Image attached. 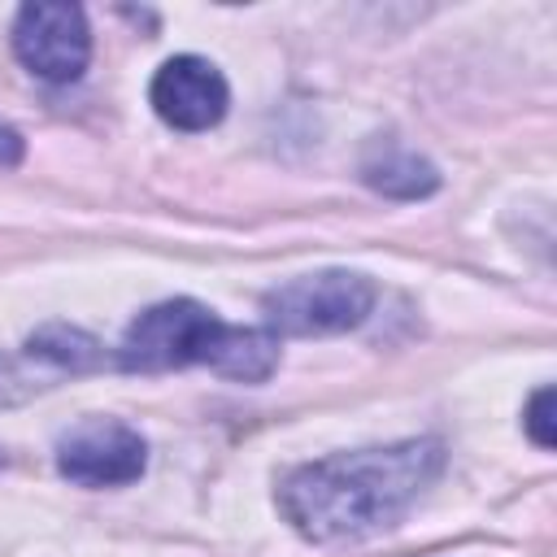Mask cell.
<instances>
[{"mask_svg": "<svg viewBox=\"0 0 557 557\" xmlns=\"http://www.w3.org/2000/svg\"><path fill=\"white\" fill-rule=\"evenodd\" d=\"M148 466V444L117 418H83L57 440V470L78 487H122Z\"/></svg>", "mask_w": 557, "mask_h": 557, "instance_id": "obj_4", "label": "cell"}, {"mask_svg": "<svg viewBox=\"0 0 557 557\" xmlns=\"http://www.w3.org/2000/svg\"><path fill=\"white\" fill-rule=\"evenodd\" d=\"M374 283L357 270H318L265 292V326L274 335H339L370 318Z\"/></svg>", "mask_w": 557, "mask_h": 557, "instance_id": "obj_3", "label": "cell"}, {"mask_svg": "<svg viewBox=\"0 0 557 557\" xmlns=\"http://www.w3.org/2000/svg\"><path fill=\"white\" fill-rule=\"evenodd\" d=\"M148 100L157 109V117L174 131H209L226 117L231 104V87L222 78V70L205 57H170L148 87Z\"/></svg>", "mask_w": 557, "mask_h": 557, "instance_id": "obj_6", "label": "cell"}, {"mask_svg": "<svg viewBox=\"0 0 557 557\" xmlns=\"http://www.w3.org/2000/svg\"><path fill=\"white\" fill-rule=\"evenodd\" d=\"M0 466H4V453H0Z\"/></svg>", "mask_w": 557, "mask_h": 557, "instance_id": "obj_12", "label": "cell"}, {"mask_svg": "<svg viewBox=\"0 0 557 557\" xmlns=\"http://www.w3.org/2000/svg\"><path fill=\"white\" fill-rule=\"evenodd\" d=\"M35 387H48V379L26 357H0V405H13Z\"/></svg>", "mask_w": 557, "mask_h": 557, "instance_id": "obj_9", "label": "cell"}, {"mask_svg": "<svg viewBox=\"0 0 557 557\" xmlns=\"http://www.w3.org/2000/svg\"><path fill=\"white\" fill-rule=\"evenodd\" d=\"M13 52L30 74L74 83L91 61L87 13L78 4H22L13 22Z\"/></svg>", "mask_w": 557, "mask_h": 557, "instance_id": "obj_5", "label": "cell"}, {"mask_svg": "<svg viewBox=\"0 0 557 557\" xmlns=\"http://www.w3.org/2000/svg\"><path fill=\"white\" fill-rule=\"evenodd\" d=\"M117 366L131 374H161L183 366H209L235 383H261L278 366V335L270 326H231L200 300H161L144 309L122 344Z\"/></svg>", "mask_w": 557, "mask_h": 557, "instance_id": "obj_2", "label": "cell"}, {"mask_svg": "<svg viewBox=\"0 0 557 557\" xmlns=\"http://www.w3.org/2000/svg\"><path fill=\"white\" fill-rule=\"evenodd\" d=\"M440 440H400L379 448L331 453L296 466L278 483V509L313 544L361 540L396 527L440 479Z\"/></svg>", "mask_w": 557, "mask_h": 557, "instance_id": "obj_1", "label": "cell"}, {"mask_svg": "<svg viewBox=\"0 0 557 557\" xmlns=\"http://www.w3.org/2000/svg\"><path fill=\"white\" fill-rule=\"evenodd\" d=\"M361 178L374 191L392 196V200H422V196H431L440 187V170L426 157H418L409 148H396V144H379L361 161Z\"/></svg>", "mask_w": 557, "mask_h": 557, "instance_id": "obj_7", "label": "cell"}, {"mask_svg": "<svg viewBox=\"0 0 557 557\" xmlns=\"http://www.w3.org/2000/svg\"><path fill=\"white\" fill-rule=\"evenodd\" d=\"M17 161H22V139L17 131L0 126V165H17Z\"/></svg>", "mask_w": 557, "mask_h": 557, "instance_id": "obj_11", "label": "cell"}, {"mask_svg": "<svg viewBox=\"0 0 557 557\" xmlns=\"http://www.w3.org/2000/svg\"><path fill=\"white\" fill-rule=\"evenodd\" d=\"M22 357L52 383L57 374H83V370H96V366H100V344H96L87 331H78V326H61V322H52V326H39V331L26 339Z\"/></svg>", "mask_w": 557, "mask_h": 557, "instance_id": "obj_8", "label": "cell"}, {"mask_svg": "<svg viewBox=\"0 0 557 557\" xmlns=\"http://www.w3.org/2000/svg\"><path fill=\"white\" fill-rule=\"evenodd\" d=\"M548 409H553V387H540L531 396V409H527V431H531V440L540 448H553V418H548Z\"/></svg>", "mask_w": 557, "mask_h": 557, "instance_id": "obj_10", "label": "cell"}]
</instances>
